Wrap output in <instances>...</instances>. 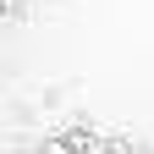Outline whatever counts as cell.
Instances as JSON below:
<instances>
[]
</instances>
